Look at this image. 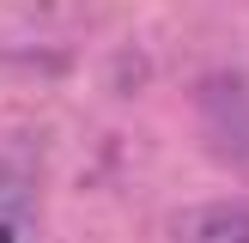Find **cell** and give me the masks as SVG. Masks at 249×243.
Listing matches in <instances>:
<instances>
[{
    "label": "cell",
    "mask_w": 249,
    "mask_h": 243,
    "mask_svg": "<svg viewBox=\"0 0 249 243\" xmlns=\"http://www.w3.org/2000/svg\"><path fill=\"white\" fill-rule=\"evenodd\" d=\"M0 243H6V225H0Z\"/></svg>",
    "instance_id": "2"
},
{
    "label": "cell",
    "mask_w": 249,
    "mask_h": 243,
    "mask_svg": "<svg viewBox=\"0 0 249 243\" xmlns=\"http://www.w3.org/2000/svg\"><path fill=\"white\" fill-rule=\"evenodd\" d=\"M182 243H249V207H195L177 219Z\"/></svg>",
    "instance_id": "1"
}]
</instances>
